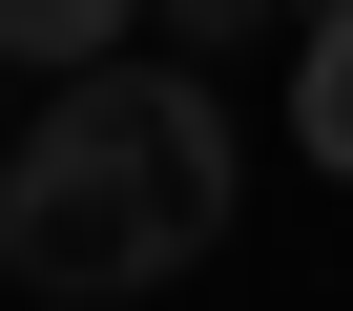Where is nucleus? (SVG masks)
<instances>
[{
	"label": "nucleus",
	"instance_id": "f03ea898",
	"mask_svg": "<svg viewBox=\"0 0 353 311\" xmlns=\"http://www.w3.org/2000/svg\"><path fill=\"white\" fill-rule=\"evenodd\" d=\"M291 145H312V167H353V0H312V21H291Z\"/></svg>",
	"mask_w": 353,
	"mask_h": 311
},
{
	"label": "nucleus",
	"instance_id": "39448f33",
	"mask_svg": "<svg viewBox=\"0 0 353 311\" xmlns=\"http://www.w3.org/2000/svg\"><path fill=\"white\" fill-rule=\"evenodd\" d=\"M0 145H21V125H0Z\"/></svg>",
	"mask_w": 353,
	"mask_h": 311
},
{
	"label": "nucleus",
	"instance_id": "20e7f679",
	"mask_svg": "<svg viewBox=\"0 0 353 311\" xmlns=\"http://www.w3.org/2000/svg\"><path fill=\"white\" fill-rule=\"evenodd\" d=\"M145 21H166V42H188V63H229L250 21H312V0H145Z\"/></svg>",
	"mask_w": 353,
	"mask_h": 311
},
{
	"label": "nucleus",
	"instance_id": "7ed1b4c3",
	"mask_svg": "<svg viewBox=\"0 0 353 311\" xmlns=\"http://www.w3.org/2000/svg\"><path fill=\"white\" fill-rule=\"evenodd\" d=\"M125 21H145V0H0V63L83 83V63H125Z\"/></svg>",
	"mask_w": 353,
	"mask_h": 311
},
{
	"label": "nucleus",
	"instance_id": "f257e3e1",
	"mask_svg": "<svg viewBox=\"0 0 353 311\" xmlns=\"http://www.w3.org/2000/svg\"><path fill=\"white\" fill-rule=\"evenodd\" d=\"M229 187H250V145H229L208 63H83L0 145V270L42 311H125V290H166V270L229 249Z\"/></svg>",
	"mask_w": 353,
	"mask_h": 311
}]
</instances>
